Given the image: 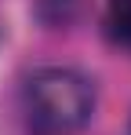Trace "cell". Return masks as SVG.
I'll use <instances>...</instances> for the list:
<instances>
[{"label":"cell","instance_id":"1","mask_svg":"<svg viewBox=\"0 0 131 135\" xmlns=\"http://www.w3.org/2000/svg\"><path fill=\"white\" fill-rule=\"evenodd\" d=\"M22 110L29 135H77L95 113V84L77 69H37L26 80Z\"/></svg>","mask_w":131,"mask_h":135},{"label":"cell","instance_id":"2","mask_svg":"<svg viewBox=\"0 0 131 135\" xmlns=\"http://www.w3.org/2000/svg\"><path fill=\"white\" fill-rule=\"evenodd\" d=\"M106 33L117 47L131 51V0H106Z\"/></svg>","mask_w":131,"mask_h":135},{"label":"cell","instance_id":"3","mask_svg":"<svg viewBox=\"0 0 131 135\" xmlns=\"http://www.w3.org/2000/svg\"><path fill=\"white\" fill-rule=\"evenodd\" d=\"M51 7H58V11H55L47 22H51V26H58V22H69V18L80 11V0H40V15H47Z\"/></svg>","mask_w":131,"mask_h":135}]
</instances>
